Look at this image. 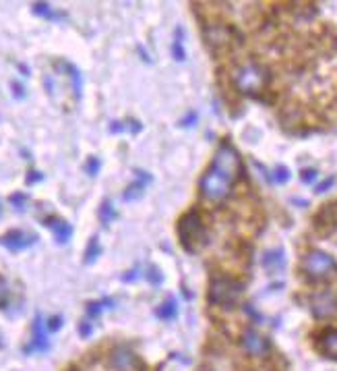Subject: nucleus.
<instances>
[{
	"label": "nucleus",
	"mask_w": 337,
	"mask_h": 371,
	"mask_svg": "<svg viewBox=\"0 0 337 371\" xmlns=\"http://www.w3.org/2000/svg\"><path fill=\"white\" fill-rule=\"evenodd\" d=\"M242 175V160L240 154L232 143L224 141L211 162V168L201 179V193L207 201H222L232 191L234 183Z\"/></svg>",
	"instance_id": "obj_1"
},
{
	"label": "nucleus",
	"mask_w": 337,
	"mask_h": 371,
	"mask_svg": "<svg viewBox=\"0 0 337 371\" xmlns=\"http://www.w3.org/2000/svg\"><path fill=\"white\" fill-rule=\"evenodd\" d=\"M178 241L186 253H199L207 245V228L199 212H186L178 220Z\"/></svg>",
	"instance_id": "obj_2"
},
{
	"label": "nucleus",
	"mask_w": 337,
	"mask_h": 371,
	"mask_svg": "<svg viewBox=\"0 0 337 371\" xmlns=\"http://www.w3.org/2000/svg\"><path fill=\"white\" fill-rule=\"evenodd\" d=\"M244 293V286L242 282L234 280V278H227V276H218L209 282V291H207V301L211 305H218V307H234L240 297Z\"/></svg>",
	"instance_id": "obj_3"
},
{
	"label": "nucleus",
	"mask_w": 337,
	"mask_h": 371,
	"mask_svg": "<svg viewBox=\"0 0 337 371\" xmlns=\"http://www.w3.org/2000/svg\"><path fill=\"white\" fill-rule=\"evenodd\" d=\"M269 83V71L263 64H244L234 73V85L242 94H259Z\"/></svg>",
	"instance_id": "obj_4"
},
{
	"label": "nucleus",
	"mask_w": 337,
	"mask_h": 371,
	"mask_svg": "<svg viewBox=\"0 0 337 371\" xmlns=\"http://www.w3.org/2000/svg\"><path fill=\"white\" fill-rule=\"evenodd\" d=\"M302 272L310 278V280H325L331 278L337 272V261L325 251H308L302 259Z\"/></svg>",
	"instance_id": "obj_5"
},
{
	"label": "nucleus",
	"mask_w": 337,
	"mask_h": 371,
	"mask_svg": "<svg viewBox=\"0 0 337 371\" xmlns=\"http://www.w3.org/2000/svg\"><path fill=\"white\" fill-rule=\"evenodd\" d=\"M310 311L319 319H327L337 315V295L331 291H323L310 297Z\"/></svg>",
	"instance_id": "obj_6"
},
{
	"label": "nucleus",
	"mask_w": 337,
	"mask_h": 371,
	"mask_svg": "<svg viewBox=\"0 0 337 371\" xmlns=\"http://www.w3.org/2000/svg\"><path fill=\"white\" fill-rule=\"evenodd\" d=\"M36 243H38V235L25 233V231H10L4 237H0V245L6 247L8 251H13V253L33 247Z\"/></svg>",
	"instance_id": "obj_7"
},
{
	"label": "nucleus",
	"mask_w": 337,
	"mask_h": 371,
	"mask_svg": "<svg viewBox=\"0 0 337 371\" xmlns=\"http://www.w3.org/2000/svg\"><path fill=\"white\" fill-rule=\"evenodd\" d=\"M242 349L253 357H263L269 353V340L257 330H246L242 334Z\"/></svg>",
	"instance_id": "obj_8"
},
{
	"label": "nucleus",
	"mask_w": 337,
	"mask_h": 371,
	"mask_svg": "<svg viewBox=\"0 0 337 371\" xmlns=\"http://www.w3.org/2000/svg\"><path fill=\"white\" fill-rule=\"evenodd\" d=\"M57 68L62 75H66V79H68V83H70V94H73V98H75V100H81V94H83V77H81V71H79L73 62L68 61H58Z\"/></svg>",
	"instance_id": "obj_9"
},
{
	"label": "nucleus",
	"mask_w": 337,
	"mask_h": 371,
	"mask_svg": "<svg viewBox=\"0 0 337 371\" xmlns=\"http://www.w3.org/2000/svg\"><path fill=\"white\" fill-rule=\"evenodd\" d=\"M44 224L52 231V235H54L58 245H66V243L70 241V237H73V226H70L66 220H62V218H58V216H48V218H44Z\"/></svg>",
	"instance_id": "obj_10"
},
{
	"label": "nucleus",
	"mask_w": 337,
	"mask_h": 371,
	"mask_svg": "<svg viewBox=\"0 0 337 371\" xmlns=\"http://www.w3.org/2000/svg\"><path fill=\"white\" fill-rule=\"evenodd\" d=\"M46 330H48V328L44 326L42 315H38V317H36V321H33V338H31V344H29V347H25V353H33V351L44 353V351H48L50 342H48Z\"/></svg>",
	"instance_id": "obj_11"
},
{
	"label": "nucleus",
	"mask_w": 337,
	"mask_h": 371,
	"mask_svg": "<svg viewBox=\"0 0 337 371\" xmlns=\"http://www.w3.org/2000/svg\"><path fill=\"white\" fill-rule=\"evenodd\" d=\"M230 36L232 31L225 25H209V29H205V40L211 50L225 48L230 44Z\"/></svg>",
	"instance_id": "obj_12"
},
{
	"label": "nucleus",
	"mask_w": 337,
	"mask_h": 371,
	"mask_svg": "<svg viewBox=\"0 0 337 371\" xmlns=\"http://www.w3.org/2000/svg\"><path fill=\"white\" fill-rule=\"evenodd\" d=\"M110 363H112L114 370L118 371H133L137 368V357L128 351V349H116L110 357Z\"/></svg>",
	"instance_id": "obj_13"
},
{
	"label": "nucleus",
	"mask_w": 337,
	"mask_h": 371,
	"mask_svg": "<svg viewBox=\"0 0 337 371\" xmlns=\"http://www.w3.org/2000/svg\"><path fill=\"white\" fill-rule=\"evenodd\" d=\"M319 351L321 355H325L327 359L337 361V330L329 328L319 336Z\"/></svg>",
	"instance_id": "obj_14"
},
{
	"label": "nucleus",
	"mask_w": 337,
	"mask_h": 371,
	"mask_svg": "<svg viewBox=\"0 0 337 371\" xmlns=\"http://www.w3.org/2000/svg\"><path fill=\"white\" fill-rule=\"evenodd\" d=\"M263 268H265L269 274H278V272H281V270L285 268V251L281 247L265 251V255H263Z\"/></svg>",
	"instance_id": "obj_15"
},
{
	"label": "nucleus",
	"mask_w": 337,
	"mask_h": 371,
	"mask_svg": "<svg viewBox=\"0 0 337 371\" xmlns=\"http://www.w3.org/2000/svg\"><path fill=\"white\" fill-rule=\"evenodd\" d=\"M137 175H139V181L130 183V185L124 189V193H122V199H124V201H137V199H141L143 193H145V185L151 181V177H149L147 173L137 170Z\"/></svg>",
	"instance_id": "obj_16"
},
{
	"label": "nucleus",
	"mask_w": 337,
	"mask_h": 371,
	"mask_svg": "<svg viewBox=\"0 0 337 371\" xmlns=\"http://www.w3.org/2000/svg\"><path fill=\"white\" fill-rule=\"evenodd\" d=\"M172 57H174V61L178 62H182L186 59V50H184V31H182V27L176 29L174 44H172Z\"/></svg>",
	"instance_id": "obj_17"
},
{
	"label": "nucleus",
	"mask_w": 337,
	"mask_h": 371,
	"mask_svg": "<svg viewBox=\"0 0 337 371\" xmlns=\"http://www.w3.org/2000/svg\"><path fill=\"white\" fill-rule=\"evenodd\" d=\"M156 315H158L160 319H174V317L178 315V303H176V299H174V297H168V299L158 307Z\"/></svg>",
	"instance_id": "obj_18"
},
{
	"label": "nucleus",
	"mask_w": 337,
	"mask_h": 371,
	"mask_svg": "<svg viewBox=\"0 0 337 371\" xmlns=\"http://www.w3.org/2000/svg\"><path fill=\"white\" fill-rule=\"evenodd\" d=\"M102 255V245H100V239L98 237H91L89 243H87V249H85V263H93L98 257Z\"/></svg>",
	"instance_id": "obj_19"
},
{
	"label": "nucleus",
	"mask_w": 337,
	"mask_h": 371,
	"mask_svg": "<svg viewBox=\"0 0 337 371\" xmlns=\"http://www.w3.org/2000/svg\"><path fill=\"white\" fill-rule=\"evenodd\" d=\"M33 13H36L38 17H44V19H60V17H62L48 2H33Z\"/></svg>",
	"instance_id": "obj_20"
},
{
	"label": "nucleus",
	"mask_w": 337,
	"mask_h": 371,
	"mask_svg": "<svg viewBox=\"0 0 337 371\" xmlns=\"http://www.w3.org/2000/svg\"><path fill=\"white\" fill-rule=\"evenodd\" d=\"M112 307H114L112 299H100V301H93V303L87 305V315H89V317H98L102 311L112 310Z\"/></svg>",
	"instance_id": "obj_21"
},
{
	"label": "nucleus",
	"mask_w": 337,
	"mask_h": 371,
	"mask_svg": "<svg viewBox=\"0 0 337 371\" xmlns=\"http://www.w3.org/2000/svg\"><path fill=\"white\" fill-rule=\"evenodd\" d=\"M98 216H100V222H102V224H110V222H114V220H116V210H114L112 203H110V201H104Z\"/></svg>",
	"instance_id": "obj_22"
},
{
	"label": "nucleus",
	"mask_w": 337,
	"mask_h": 371,
	"mask_svg": "<svg viewBox=\"0 0 337 371\" xmlns=\"http://www.w3.org/2000/svg\"><path fill=\"white\" fill-rule=\"evenodd\" d=\"M124 131H133V133H139L141 131V124L137 121H126V123H112L110 124V133H124Z\"/></svg>",
	"instance_id": "obj_23"
},
{
	"label": "nucleus",
	"mask_w": 337,
	"mask_h": 371,
	"mask_svg": "<svg viewBox=\"0 0 337 371\" xmlns=\"http://www.w3.org/2000/svg\"><path fill=\"white\" fill-rule=\"evenodd\" d=\"M100 168H102V162H100V158H96V156H91V158L85 162V173H87L89 177H98Z\"/></svg>",
	"instance_id": "obj_24"
},
{
	"label": "nucleus",
	"mask_w": 337,
	"mask_h": 371,
	"mask_svg": "<svg viewBox=\"0 0 337 371\" xmlns=\"http://www.w3.org/2000/svg\"><path fill=\"white\" fill-rule=\"evenodd\" d=\"M145 278L151 282V284H162L164 282V276H162V270L160 268H156V265H151L149 270H147V274H145Z\"/></svg>",
	"instance_id": "obj_25"
},
{
	"label": "nucleus",
	"mask_w": 337,
	"mask_h": 371,
	"mask_svg": "<svg viewBox=\"0 0 337 371\" xmlns=\"http://www.w3.org/2000/svg\"><path fill=\"white\" fill-rule=\"evenodd\" d=\"M8 299H10V289H8V282L0 276V310L8 305Z\"/></svg>",
	"instance_id": "obj_26"
},
{
	"label": "nucleus",
	"mask_w": 337,
	"mask_h": 371,
	"mask_svg": "<svg viewBox=\"0 0 337 371\" xmlns=\"http://www.w3.org/2000/svg\"><path fill=\"white\" fill-rule=\"evenodd\" d=\"M10 203L15 205V210H17V212H25V205H27V195H23V193H15V195H10Z\"/></svg>",
	"instance_id": "obj_27"
},
{
	"label": "nucleus",
	"mask_w": 337,
	"mask_h": 371,
	"mask_svg": "<svg viewBox=\"0 0 337 371\" xmlns=\"http://www.w3.org/2000/svg\"><path fill=\"white\" fill-rule=\"evenodd\" d=\"M274 175H276V177H274V181H276V183H280V185H283V183H287V181H290V170H287L285 166H278Z\"/></svg>",
	"instance_id": "obj_28"
},
{
	"label": "nucleus",
	"mask_w": 337,
	"mask_h": 371,
	"mask_svg": "<svg viewBox=\"0 0 337 371\" xmlns=\"http://www.w3.org/2000/svg\"><path fill=\"white\" fill-rule=\"evenodd\" d=\"M48 332H57V330H60L62 328V317L60 315H54V317H50L48 319Z\"/></svg>",
	"instance_id": "obj_29"
},
{
	"label": "nucleus",
	"mask_w": 337,
	"mask_h": 371,
	"mask_svg": "<svg viewBox=\"0 0 337 371\" xmlns=\"http://www.w3.org/2000/svg\"><path fill=\"white\" fill-rule=\"evenodd\" d=\"M302 183H315V179H317V170L315 168H308V170H302Z\"/></svg>",
	"instance_id": "obj_30"
},
{
	"label": "nucleus",
	"mask_w": 337,
	"mask_h": 371,
	"mask_svg": "<svg viewBox=\"0 0 337 371\" xmlns=\"http://www.w3.org/2000/svg\"><path fill=\"white\" fill-rule=\"evenodd\" d=\"M42 179H44V175H42V173H38V170H31V173L27 175V179H25V181H27V185H36V183H40Z\"/></svg>",
	"instance_id": "obj_31"
},
{
	"label": "nucleus",
	"mask_w": 337,
	"mask_h": 371,
	"mask_svg": "<svg viewBox=\"0 0 337 371\" xmlns=\"http://www.w3.org/2000/svg\"><path fill=\"white\" fill-rule=\"evenodd\" d=\"M91 332H93V326H91L89 321H81V323H79V334H81L83 338H87Z\"/></svg>",
	"instance_id": "obj_32"
},
{
	"label": "nucleus",
	"mask_w": 337,
	"mask_h": 371,
	"mask_svg": "<svg viewBox=\"0 0 337 371\" xmlns=\"http://www.w3.org/2000/svg\"><path fill=\"white\" fill-rule=\"evenodd\" d=\"M334 183H336V177H329L327 181H323L321 185L317 187V193H325L327 189H331V187H334Z\"/></svg>",
	"instance_id": "obj_33"
},
{
	"label": "nucleus",
	"mask_w": 337,
	"mask_h": 371,
	"mask_svg": "<svg viewBox=\"0 0 337 371\" xmlns=\"http://www.w3.org/2000/svg\"><path fill=\"white\" fill-rule=\"evenodd\" d=\"M13 89H15V98H23L25 96V89L19 83H13Z\"/></svg>",
	"instance_id": "obj_34"
},
{
	"label": "nucleus",
	"mask_w": 337,
	"mask_h": 371,
	"mask_svg": "<svg viewBox=\"0 0 337 371\" xmlns=\"http://www.w3.org/2000/svg\"><path fill=\"white\" fill-rule=\"evenodd\" d=\"M195 121H197V115H193V112H190L184 121H180V124H182V126H190V123H195Z\"/></svg>",
	"instance_id": "obj_35"
},
{
	"label": "nucleus",
	"mask_w": 337,
	"mask_h": 371,
	"mask_svg": "<svg viewBox=\"0 0 337 371\" xmlns=\"http://www.w3.org/2000/svg\"><path fill=\"white\" fill-rule=\"evenodd\" d=\"M0 212H2V208H0Z\"/></svg>",
	"instance_id": "obj_36"
}]
</instances>
